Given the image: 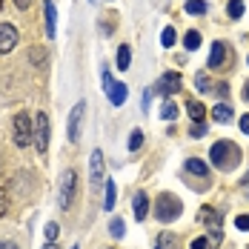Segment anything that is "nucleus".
I'll return each instance as SVG.
<instances>
[{
  "mask_svg": "<svg viewBox=\"0 0 249 249\" xmlns=\"http://www.w3.org/2000/svg\"><path fill=\"white\" fill-rule=\"evenodd\" d=\"M103 86H106V98L112 100V106H124L126 103V86L124 83L112 80L109 72H103Z\"/></svg>",
  "mask_w": 249,
  "mask_h": 249,
  "instance_id": "nucleus-9",
  "label": "nucleus"
},
{
  "mask_svg": "<svg viewBox=\"0 0 249 249\" xmlns=\"http://www.w3.org/2000/svg\"><path fill=\"white\" fill-rule=\"evenodd\" d=\"M115 198H118V186H115V180H106V203H103V209H106V212H112Z\"/></svg>",
  "mask_w": 249,
  "mask_h": 249,
  "instance_id": "nucleus-18",
  "label": "nucleus"
},
{
  "mask_svg": "<svg viewBox=\"0 0 249 249\" xmlns=\"http://www.w3.org/2000/svg\"><path fill=\"white\" fill-rule=\"evenodd\" d=\"M160 118H163V121H175V118H178V106H175L172 100H166V103H163V109H160Z\"/></svg>",
  "mask_w": 249,
  "mask_h": 249,
  "instance_id": "nucleus-23",
  "label": "nucleus"
},
{
  "mask_svg": "<svg viewBox=\"0 0 249 249\" xmlns=\"http://www.w3.org/2000/svg\"><path fill=\"white\" fill-rule=\"evenodd\" d=\"M189 135H192V138H203V135H206V124H192L189 126Z\"/></svg>",
  "mask_w": 249,
  "mask_h": 249,
  "instance_id": "nucleus-30",
  "label": "nucleus"
},
{
  "mask_svg": "<svg viewBox=\"0 0 249 249\" xmlns=\"http://www.w3.org/2000/svg\"><path fill=\"white\" fill-rule=\"evenodd\" d=\"M180 86H183V80L178 72H163V75L158 77V95H163V98H172L180 92Z\"/></svg>",
  "mask_w": 249,
  "mask_h": 249,
  "instance_id": "nucleus-8",
  "label": "nucleus"
},
{
  "mask_svg": "<svg viewBox=\"0 0 249 249\" xmlns=\"http://www.w3.org/2000/svg\"><path fill=\"white\" fill-rule=\"evenodd\" d=\"M29 57H32V63H43L46 60V52L40 49V46H35V49L29 52Z\"/></svg>",
  "mask_w": 249,
  "mask_h": 249,
  "instance_id": "nucleus-29",
  "label": "nucleus"
},
{
  "mask_svg": "<svg viewBox=\"0 0 249 249\" xmlns=\"http://www.w3.org/2000/svg\"><path fill=\"white\" fill-rule=\"evenodd\" d=\"M12 129H15V143H18L20 149H26V146L35 141V126H32V121H29L26 112H18V115H15Z\"/></svg>",
  "mask_w": 249,
  "mask_h": 249,
  "instance_id": "nucleus-3",
  "label": "nucleus"
},
{
  "mask_svg": "<svg viewBox=\"0 0 249 249\" xmlns=\"http://www.w3.org/2000/svg\"><path fill=\"white\" fill-rule=\"evenodd\" d=\"M209 158H212V166H215V169L232 172V169L241 163V149H238V143H232V141H218V143H212Z\"/></svg>",
  "mask_w": 249,
  "mask_h": 249,
  "instance_id": "nucleus-1",
  "label": "nucleus"
},
{
  "mask_svg": "<svg viewBox=\"0 0 249 249\" xmlns=\"http://www.w3.org/2000/svg\"><path fill=\"white\" fill-rule=\"evenodd\" d=\"M226 60H229V49H226V43H212V54H209V69H224L226 66Z\"/></svg>",
  "mask_w": 249,
  "mask_h": 249,
  "instance_id": "nucleus-11",
  "label": "nucleus"
},
{
  "mask_svg": "<svg viewBox=\"0 0 249 249\" xmlns=\"http://www.w3.org/2000/svg\"><path fill=\"white\" fill-rule=\"evenodd\" d=\"M89 160H92V183H103V152L95 149Z\"/></svg>",
  "mask_w": 249,
  "mask_h": 249,
  "instance_id": "nucleus-15",
  "label": "nucleus"
},
{
  "mask_svg": "<svg viewBox=\"0 0 249 249\" xmlns=\"http://www.w3.org/2000/svg\"><path fill=\"white\" fill-rule=\"evenodd\" d=\"M244 186H247V192H249V175H247V178H244Z\"/></svg>",
  "mask_w": 249,
  "mask_h": 249,
  "instance_id": "nucleus-39",
  "label": "nucleus"
},
{
  "mask_svg": "<svg viewBox=\"0 0 249 249\" xmlns=\"http://www.w3.org/2000/svg\"><path fill=\"white\" fill-rule=\"evenodd\" d=\"M15 6H18V9H29V6H32V0H15Z\"/></svg>",
  "mask_w": 249,
  "mask_h": 249,
  "instance_id": "nucleus-36",
  "label": "nucleus"
},
{
  "mask_svg": "<svg viewBox=\"0 0 249 249\" xmlns=\"http://www.w3.org/2000/svg\"><path fill=\"white\" fill-rule=\"evenodd\" d=\"M160 46H163V49L175 46V29H172V26H166V29L160 32Z\"/></svg>",
  "mask_w": 249,
  "mask_h": 249,
  "instance_id": "nucleus-21",
  "label": "nucleus"
},
{
  "mask_svg": "<svg viewBox=\"0 0 249 249\" xmlns=\"http://www.w3.org/2000/svg\"><path fill=\"white\" fill-rule=\"evenodd\" d=\"M195 89H198L200 95L212 92V80H209V75H203V72H198V75H195Z\"/></svg>",
  "mask_w": 249,
  "mask_h": 249,
  "instance_id": "nucleus-19",
  "label": "nucleus"
},
{
  "mask_svg": "<svg viewBox=\"0 0 249 249\" xmlns=\"http://www.w3.org/2000/svg\"><path fill=\"white\" fill-rule=\"evenodd\" d=\"M57 235H60V226L54 224V221L46 224V244H54V238H57Z\"/></svg>",
  "mask_w": 249,
  "mask_h": 249,
  "instance_id": "nucleus-27",
  "label": "nucleus"
},
{
  "mask_svg": "<svg viewBox=\"0 0 249 249\" xmlns=\"http://www.w3.org/2000/svg\"><path fill=\"white\" fill-rule=\"evenodd\" d=\"M129 60H132V49L124 43V46L118 49V69H129Z\"/></svg>",
  "mask_w": 249,
  "mask_h": 249,
  "instance_id": "nucleus-20",
  "label": "nucleus"
},
{
  "mask_svg": "<svg viewBox=\"0 0 249 249\" xmlns=\"http://www.w3.org/2000/svg\"><path fill=\"white\" fill-rule=\"evenodd\" d=\"M232 106L229 103H218L215 109H212V121H218V124H232Z\"/></svg>",
  "mask_w": 249,
  "mask_h": 249,
  "instance_id": "nucleus-16",
  "label": "nucleus"
},
{
  "mask_svg": "<svg viewBox=\"0 0 249 249\" xmlns=\"http://www.w3.org/2000/svg\"><path fill=\"white\" fill-rule=\"evenodd\" d=\"M109 232H112L115 238H124V232H126L124 221H121V218H115V221H112V226H109Z\"/></svg>",
  "mask_w": 249,
  "mask_h": 249,
  "instance_id": "nucleus-28",
  "label": "nucleus"
},
{
  "mask_svg": "<svg viewBox=\"0 0 249 249\" xmlns=\"http://www.w3.org/2000/svg\"><path fill=\"white\" fill-rule=\"evenodd\" d=\"M218 95H221V98H224V95H229V86H226V83H218Z\"/></svg>",
  "mask_w": 249,
  "mask_h": 249,
  "instance_id": "nucleus-37",
  "label": "nucleus"
},
{
  "mask_svg": "<svg viewBox=\"0 0 249 249\" xmlns=\"http://www.w3.org/2000/svg\"><path fill=\"white\" fill-rule=\"evenodd\" d=\"M43 12H46V37H54V32H57V9H54V3L52 0H43Z\"/></svg>",
  "mask_w": 249,
  "mask_h": 249,
  "instance_id": "nucleus-12",
  "label": "nucleus"
},
{
  "mask_svg": "<svg viewBox=\"0 0 249 249\" xmlns=\"http://www.w3.org/2000/svg\"><path fill=\"white\" fill-rule=\"evenodd\" d=\"M0 249H18L15 241H0Z\"/></svg>",
  "mask_w": 249,
  "mask_h": 249,
  "instance_id": "nucleus-35",
  "label": "nucleus"
},
{
  "mask_svg": "<svg viewBox=\"0 0 249 249\" xmlns=\"http://www.w3.org/2000/svg\"><path fill=\"white\" fill-rule=\"evenodd\" d=\"M141 146H143V132H141V129H135V132H132V138H129V149L135 152V149H141Z\"/></svg>",
  "mask_w": 249,
  "mask_h": 249,
  "instance_id": "nucleus-26",
  "label": "nucleus"
},
{
  "mask_svg": "<svg viewBox=\"0 0 249 249\" xmlns=\"http://www.w3.org/2000/svg\"><path fill=\"white\" fill-rule=\"evenodd\" d=\"M244 98L249 100V80H247V86H244Z\"/></svg>",
  "mask_w": 249,
  "mask_h": 249,
  "instance_id": "nucleus-38",
  "label": "nucleus"
},
{
  "mask_svg": "<svg viewBox=\"0 0 249 249\" xmlns=\"http://www.w3.org/2000/svg\"><path fill=\"white\" fill-rule=\"evenodd\" d=\"M244 15V0H229V18H241Z\"/></svg>",
  "mask_w": 249,
  "mask_h": 249,
  "instance_id": "nucleus-25",
  "label": "nucleus"
},
{
  "mask_svg": "<svg viewBox=\"0 0 249 249\" xmlns=\"http://www.w3.org/2000/svg\"><path fill=\"white\" fill-rule=\"evenodd\" d=\"M183 169H186L189 175H198L200 180H206V178H209V166H206V163H203L200 158H186Z\"/></svg>",
  "mask_w": 249,
  "mask_h": 249,
  "instance_id": "nucleus-14",
  "label": "nucleus"
},
{
  "mask_svg": "<svg viewBox=\"0 0 249 249\" xmlns=\"http://www.w3.org/2000/svg\"><path fill=\"white\" fill-rule=\"evenodd\" d=\"M0 9H3V0H0Z\"/></svg>",
  "mask_w": 249,
  "mask_h": 249,
  "instance_id": "nucleus-40",
  "label": "nucleus"
},
{
  "mask_svg": "<svg viewBox=\"0 0 249 249\" xmlns=\"http://www.w3.org/2000/svg\"><path fill=\"white\" fill-rule=\"evenodd\" d=\"M198 218H200V224L209 229V235H212V244H221V238H224V232H221V215H218L212 206H200Z\"/></svg>",
  "mask_w": 249,
  "mask_h": 249,
  "instance_id": "nucleus-6",
  "label": "nucleus"
},
{
  "mask_svg": "<svg viewBox=\"0 0 249 249\" xmlns=\"http://www.w3.org/2000/svg\"><path fill=\"white\" fill-rule=\"evenodd\" d=\"M235 226H238L241 232H249V215H238V218H235Z\"/></svg>",
  "mask_w": 249,
  "mask_h": 249,
  "instance_id": "nucleus-31",
  "label": "nucleus"
},
{
  "mask_svg": "<svg viewBox=\"0 0 249 249\" xmlns=\"http://www.w3.org/2000/svg\"><path fill=\"white\" fill-rule=\"evenodd\" d=\"M132 212H135L138 221H143V218L149 215V198H146V192H135V198H132Z\"/></svg>",
  "mask_w": 249,
  "mask_h": 249,
  "instance_id": "nucleus-13",
  "label": "nucleus"
},
{
  "mask_svg": "<svg viewBox=\"0 0 249 249\" xmlns=\"http://www.w3.org/2000/svg\"><path fill=\"white\" fill-rule=\"evenodd\" d=\"M75 249H77V247H75Z\"/></svg>",
  "mask_w": 249,
  "mask_h": 249,
  "instance_id": "nucleus-42",
  "label": "nucleus"
},
{
  "mask_svg": "<svg viewBox=\"0 0 249 249\" xmlns=\"http://www.w3.org/2000/svg\"><path fill=\"white\" fill-rule=\"evenodd\" d=\"M49 115L46 112H37L35 115V146H37V152H40V158L49 152Z\"/></svg>",
  "mask_w": 249,
  "mask_h": 249,
  "instance_id": "nucleus-5",
  "label": "nucleus"
},
{
  "mask_svg": "<svg viewBox=\"0 0 249 249\" xmlns=\"http://www.w3.org/2000/svg\"><path fill=\"white\" fill-rule=\"evenodd\" d=\"M192 249H209L206 238H195V241H192Z\"/></svg>",
  "mask_w": 249,
  "mask_h": 249,
  "instance_id": "nucleus-33",
  "label": "nucleus"
},
{
  "mask_svg": "<svg viewBox=\"0 0 249 249\" xmlns=\"http://www.w3.org/2000/svg\"><path fill=\"white\" fill-rule=\"evenodd\" d=\"M18 29L12 23H0V54H9V52L18 46Z\"/></svg>",
  "mask_w": 249,
  "mask_h": 249,
  "instance_id": "nucleus-10",
  "label": "nucleus"
},
{
  "mask_svg": "<svg viewBox=\"0 0 249 249\" xmlns=\"http://www.w3.org/2000/svg\"><path fill=\"white\" fill-rule=\"evenodd\" d=\"M6 209H9V195H6V192L0 189V218L6 215Z\"/></svg>",
  "mask_w": 249,
  "mask_h": 249,
  "instance_id": "nucleus-32",
  "label": "nucleus"
},
{
  "mask_svg": "<svg viewBox=\"0 0 249 249\" xmlns=\"http://www.w3.org/2000/svg\"><path fill=\"white\" fill-rule=\"evenodd\" d=\"M83 112H86V103L80 100L75 103V109L69 112V124H66V135H69V143L80 141V124H83Z\"/></svg>",
  "mask_w": 249,
  "mask_h": 249,
  "instance_id": "nucleus-7",
  "label": "nucleus"
},
{
  "mask_svg": "<svg viewBox=\"0 0 249 249\" xmlns=\"http://www.w3.org/2000/svg\"><path fill=\"white\" fill-rule=\"evenodd\" d=\"M186 12L189 15H203L206 12V3L203 0H186Z\"/></svg>",
  "mask_w": 249,
  "mask_h": 249,
  "instance_id": "nucleus-24",
  "label": "nucleus"
},
{
  "mask_svg": "<svg viewBox=\"0 0 249 249\" xmlns=\"http://www.w3.org/2000/svg\"><path fill=\"white\" fill-rule=\"evenodd\" d=\"M247 63H249V60H247Z\"/></svg>",
  "mask_w": 249,
  "mask_h": 249,
  "instance_id": "nucleus-41",
  "label": "nucleus"
},
{
  "mask_svg": "<svg viewBox=\"0 0 249 249\" xmlns=\"http://www.w3.org/2000/svg\"><path fill=\"white\" fill-rule=\"evenodd\" d=\"M183 46H186L189 52H195V49L200 46V35H198V32H186V37H183Z\"/></svg>",
  "mask_w": 249,
  "mask_h": 249,
  "instance_id": "nucleus-22",
  "label": "nucleus"
},
{
  "mask_svg": "<svg viewBox=\"0 0 249 249\" xmlns=\"http://www.w3.org/2000/svg\"><path fill=\"white\" fill-rule=\"evenodd\" d=\"M186 112H189V118H192V124H203V115H206V109L200 106L198 100H186Z\"/></svg>",
  "mask_w": 249,
  "mask_h": 249,
  "instance_id": "nucleus-17",
  "label": "nucleus"
},
{
  "mask_svg": "<svg viewBox=\"0 0 249 249\" xmlns=\"http://www.w3.org/2000/svg\"><path fill=\"white\" fill-rule=\"evenodd\" d=\"M241 129H244V132L249 135V112L244 115V118H241Z\"/></svg>",
  "mask_w": 249,
  "mask_h": 249,
  "instance_id": "nucleus-34",
  "label": "nucleus"
},
{
  "mask_svg": "<svg viewBox=\"0 0 249 249\" xmlns=\"http://www.w3.org/2000/svg\"><path fill=\"white\" fill-rule=\"evenodd\" d=\"M180 212H183V203L175 198V195H169V192L158 195L155 215H158V221H160V224H172L175 218H180Z\"/></svg>",
  "mask_w": 249,
  "mask_h": 249,
  "instance_id": "nucleus-2",
  "label": "nucleus"
},
{
  "mask_svg": "<svg viewBox=\"0 0 249 249\" xmlns=\"http://www.w3.org/2000/svg\"><path fill=\"white\" fill-rule=\"evenodd\" d=\"M75 195H77V172L75 169H66L63 172V180H60V195H57L60 209H72Z\"/></svg>",
  "mask_w": 249,
  "mask_h": 249,
  "instance_id": "nucleus-4",
  "label": "nucleus"
}]
</instances>
